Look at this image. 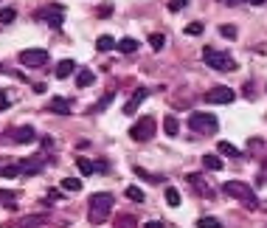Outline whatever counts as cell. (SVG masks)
<instances>
[{
	"mask_svg": "<svg viewBox=\"0 0 267 228\" xmlns=\"http://www.w3.org/2000/svg\"><path fill=\"white\" fill-rule=\"evenodd\" d=\"M20 161L17 164H6V166H0V178H20Z\"/></svg>",
	"mask_w": 267,
	"mask_h": 228,
	"instance_id": "cell-22",
	"label": "cell"
},
{
	"mask_svg": "<svg viewBox=\"0 0 267 228\" xmlns=\"http://www.w3.org/2000/svg\"><path fill=\"white\" fill-rule=\"evenodd\" d=\"M20 62L28 65V68H40V65L48 62V51H45V48H23Z\"/></svg>",
	"mask_w": 267,
	"mask_h": 228,
	"instance_id": "cell-6",
	"label": "cell"
},
{
	"mask_svg": "<svg viewBox=\"0 0 267 228\" xmlns=\"http://www.w3.org/2000/svg\"><path fill=\"white\" fill-rule=\"evenodd\" d=\"M135 175H138V178H144V181H152V183H163V178L149 175V172H146V169H141V166H135Z\"/></svg>",
	"mask_w": 267,
	"mask_h": 228,
	"instance_id": "cell-31",
	"label": "cell"
},
{
	"mask_svg": "<svg viewBox=\"0 0 267 228\" xmlns=\"http://www.w3.org/2000/svg\"><path fill=\"white\" fill-rule=\"evenodd\" d=\"M20 175L23 178H28V175H37L40 169H45V158L43 155H34V158H26V161H20Z\"/></svg>",
	"mask_w": 267,
	"mask_h": 228,
	"instance_id": "cell-10",
	"label": "cell"
},
{
	"mask_svg": "<svg viewBox=\"0 0 267 228\" xmlns=\"http://www.w3.org/2000/svg\"><path fill=\"white\" fill-rule=\"evenodd\" d=\"M197 228H222V223H219L217 217H200L197 220Z\"/></svg>",
	"mask_w": 267,
	"mask_h": 228,
	"instance_id": "cell-29",
	"label": "cell"
},
{
	"mask_svg": "<svg viewBox=\"0 0 267 228\" xmlns=\"http://www.w3.org/2000/svg\"><path fill=\"white\" fill-rule=\"evenodd\" d=\"M217 149H219L222 155H228V158H242V152L234 147V144H228V141H219V144H217Z\"/></svg>",
	"mask_w": 267,
	"mask_h": 228,
	"instance_id": "cell-21",
	"label": "cell"
},
{
	"mask_svg": "<svg viewBox=\"0 0 267 228\" xmlns=\"http://www.w3.org/2000/svg\"><path fill=\"white\" fill-rule=\"evenodd\" d=\"M76 166H79L82 175H96V172H102V169H99V164H93V161H87V158H79V161H76Z\"/></svg>",
	"mask_w": 267,
	"mask_h": 228,
	"instance_id": "cell-17",
	"label": "cell"
},
{
	"mask_svg": "<svg viewBox=\"0 0 267 228\" xmlns=\"http://www.w3.org/2000/svg\"><path fill=\"white\" fill-rule=\"evenodd\" d=\"M203 23H188V26H186V34H188V37H200V34H203Z\"/></svg>",
	"mask_w": 267,
	"mask_h": 228,
	"instance_id": "cell-32",
	"label": "cell"
},
{
	"mask_svg": "<svg viewBox=\"0 0 267 228\" xmlns=\"http://www.w3.org/2000/svg\"><path fill=\"white\" fill-rule=\"evenodd\" d=\"M73 71H76V62H73V59H62V62L56 65V79H68Z\"/></svg>",
	"mask_w": 267,
	"mask_h": 228,
	"instance_id": "cell-15",
	"label": "cell"
},
{
	"mask_svg": "<svg viewBox=\"0 0 267 228\" xmlns=\"http://www.w3.org/2000/svg\"><path fill=\"white\" fill-rule=\"evenodd\" d=\"M14 17H17V11L14 9H0V23H14Z\"/></svg>",
	"mask_w": 267,
	"mask_h": 228,
	"instance_id": "cell-34",
	"label": "cell"
},
{
	"mask_svg": "<svg viewBox=\"0 0 267 228\" xmlns=\"http://www.w3.org/2000/svg\"><path fill=\"white\" fill-rule=\"evenodd\" d=\"M127 197H129L132 203H144V191H141L138 186H129V189H127Z\"/></svg>",
	"mask_w": 267,
	"mask_h": 228,
	"instance_id": "cell-30",
	"label": "cell"
},
{
	"mask_svg": "<svg viewBox=\"0 0 267 228\" xmlns=\"http://www.w3.org/2000/svg\"><path fill=\"white\" fill-rule=\"evenodd\" d=\"M116 48H118L121 54H135L141 45H138V40H132V37H124V40H118V43H116Z\"/></svg>",
	"mask_w": 267,
	"mask_h": 228,
	"instance_id": "cell-16",
	"label": "cell"
},
{
	"mask_svg": "<svg viewBox=\"0 0 267 228\" xmlns=\"http://www.w3.org/2000/svg\"><path fill=\"white\" fill-rule=\"evenodd\" d=\"M149 45L155 48V51H160V48L166 45V37H163V34H149Z\"/></svg>",
	"mask_w": 267,
	"mask_h": 228,
	"instance_id": "cell-33",
	"label": "cell"
},
{
	"mask_svg": "<svg viewBox=\"0 0 267 228\" xmlns=\"http://www.w3.org/2000/svg\"><path fill=\"white\" fill-rule=\"evenodd\" d=\"M144 228H166L163 223H160V220H149V223H146Z\"/></svg>",
	"mask_w": 267,
	"mask_h": 228,
	"instance_id": "cell-38",
	"label": "cell"
},
{
	"mask_svg": "<svg viewBox=\"0 0 267 228\" xmlns=\"http://www.w3.org/2000/svg\"><path fill=\"white\" fill-rule=\"evenodd\" d=\"M259 178H262V181H267V158H264V166H262V175H259Z\"/></svg>",
	"mask_w": 267,
	"mask_h": 228,
	"instance_id": "cell-40",
	"label": "cell"
},
{
	"mask_svg": "<svg viewBox=\"0 0 267 228\" xmlns=\"http://www.w3.org/2000/svg\"><path fill=\"white\" fill-rule=\"evenodd\" d=\"M93 82H96V74H93V71H79V74H76V85L79 87H90Z\"/></svg>",
	"mask_w": 267,
	"mask_h": 228,
	"instance_id": "cell-18",
	"label": "cell"
},
{
	"mask_svg": "<svg viewBox=\"0 0 267 228\" xmlns=\"http://www.w3.org/2000/svg\"><path fill=\"white\" fill-rule=\"evenodd\" d=\"M219 34H222L225 40H236V37H239V31H236V26H231V23H225V26H219Z\"/></svg>",
	"mask_w": 267,
	"mask_h": 228,
	"instance_id": "cell-27",
	"label": "cell"
},
{
	"mask_svg": "<svg viewBox=\"0 0 267 228\" xmlns=\"http://www.w3.org/2000/svg\"><path fill=\"white\" fill-rule=\"evenodd\" d=\"M186 3H188V0H169V11H180V9H186Z\"/></svg>",
	"mask_w": 267,
	"mask_h": 228,
	"instance_id": "cell-36",
	"label": "cell"
},
{
	"mask_svg": "<svg viewBox=\"0 0 267 228\" xmlns=\"http://www.w3.org/2000/svg\"><path fill=\"white\" fill-rule=\"evenodd\" d=\"M146 96H149V91H146V87H138V91L132 93V99L127 101V104H124V113H127V116H132L135 110H138L141 104H144V99Z\"/></svg>",
	"mask_w": 267,
	"mask_h": 228,
	"instance_id": "cell-11",
	"label": "cell"
},
{
	"mask_svg": "<svg viewBox=\"0 0 267 228\" xmlns=\"http://www.w3.org/2000/svg\"><path fill=\"white\" fill-rule=\"evenodd\" d=\"M247 3H251V6H264L267 0H247Z\"/></svg>",
	"mask_w": 267,
	"mask_h": 228,
	"instance_id": "cell-42",
	"label": "cell"
},
{
	"mask_svg": "<svg viewBox=\"0 0 267 228\" xmlns=\"http://www.w3.org/2000/svg\"><path fill=\"white\" fill-rule=\"evenodd\" d=\"M11 107V99H9V91H0V110Z\"/></svg>",
	"mask_w": 267,
	"mask_h": 228,
	"instance_id": "cell-37",
	"label": "cell"
},
{
	"mask_svg": "<svg viewBox=\"0 0 267 228\" xmlns=\"http://www.w3.org/2000/svg\"><path fill=\"white\" fill-rule=\"evenodd\" d=\"M112 48H116V40L110 37V34H102V37L96 40V51H112Z\"/></svg>",
	"mask_w": 267,
	"mask_h": 228,
	"instance_id": "cell-23",
	"label": "cell"
},
{
	"mask_svg": "<svg viewBox=\"0 0 267 228\" xmlns=\"http://www.w3.org/2000/svg\"><path fill=\"white\" fill-rule=\"evenodd\" d=\"M116 99V93H104L102 96V101H99V104H93V107H87V116H90V113H102V110H107V107H110V101Z\"/></svg>",
	"mask_w": 267,
	"mask_h": 228,
	"instance_id": "cell-20",
	"label": "cell"
},
{
	"mask_svg": "<svg viewBox=\"0 0 267 228\" xmlns=\"http://www.w3.org/2000/svg\"><path fill=\"white\" fill-rule=\"evenodd\" d=\"M40 17H43L45 23H48L51 28H62V17H65V6H59V3H51V6H45L43 11H40Z\"/></svg>",
	"mask_w": 267,
	"mask_h": 228,
	"instance_id": "cell-8",
	"label": "cell"
},
{
	"mask_svg": "<svg viewBox=\"0 0 267 228\" xmlns=\"http://www.w3.org/2000/svg\"><path fill=\"white\" fill-rule=\"evenodd\" d=\"M45 220H48V214H26V217L9 223V228H40L45 225Z\"/></svg>",
	"mask_w": 267,
	"mask_h": 228,
	"instance_id": "cell-9",
	"label": "cell"
},
{
	"mask_svg": "<svg viewBox=\"0 0 267 228\" xmlns=\"http://www.w3.org/2000/svg\"><path fill=\"white\" fill-rule=\"evenodd\" d=\"M163 133L166 135H177V133H180V124H177L175 116H166L163 118Z\"/></svg>",
	"mask_w": 267,
	"mask_h": 228,
	"instance_id": "cell-24",
	"label": "cell"
},
{
	"mask_svg": "<svg viewBox=\"0 0 267 228\" xmlns=\"http://www.w3.org/2000/svg\"><path fill=\"white\" fill-rule=\"evenodd\" d=\"M59 186H62V189H65V191H79V189H82V183H79V178H65V181H62V183H59Z\"/></svg>",
	"mask_w": 267,
	"mask_h": 228,
	"instance_id": "cell-28",
	"label": "cell"
},
{
	"mask_svg": "<svg viewBox=\"0 0 267 228\" xmlns=\"http://www.w3.org/2000/svg\"><path fill=\"white\" fill-rule=\"evenodd\" d=\"M112 228H138V223H135L132 214H118L116 223H112Z\"/></svg>",
	"mask_w": 267,
	"mask_h": 228,
	"instance_id": "cell-19",
	"label": "cell"
},
{
	"mask_svg": "<svg viewBox=\"0 0 267 228\" xmlns=\"http://www.w3.org/2000/svg\"><path fill=\"white\" fill-rule=\"evenodd\" d=\"M45 110H48V113H59V116H70V101L56 96V99H51L48 104H45Z\"/></svg>",
	"mask_w": 267,
	"mask_h": 228,
	"instance_id": "cell-14",
	"label": "cell"
},
{
	"mask_svg": "<svg viewBox=\"0 0 267 228\" xmlns=\"http://www.w3.org/2000/svg\"><path fill=\"white\" fill-rule=\"evenodd\" d=\"M188 127L194 130V133H203V135H214L219 130V121L217 116H211V113H192L188 116Z\"/></svg>",
	"mask_w": 267,
	"mask_h": 228,
	"instance_id": "cell-4",
	"label": "cell"
},
{
	"mask_svg": "<svg viewBox=\"0 0 267 228\" xmlns=\"http://www.w3.org/2000/svg\"><path fill=\"white\" fill-rule=\"evenodd\" d=\"M9 138L14 144H31L34 138H37V133H34V127H17V130H11Z\"/></svg>",
	"mask_w": 267,
	"mask_h": 228,
	"instance_id": "cell-12",
	"label": "cell"
},
{
	"mask_svg": "<svg viewBox=\"0 0 267 228\" xmlns=\"http://www.w3.org/2000/svg\"><path fill=\"white\" fill-rule=\"evenodd\" d=\"M188 183H192V189L197 191V195H203V197H211L214 195V191L208 189V183H205V178L197 175V172H192V175H188Z\"/></svg>",
	"mask_w": 267,
	"mask_h": 228,
	"instance_id": "cell-13",
	"label": "cell"
},
{
	"mask_svg": "<svg viewBox=\"0 0 267 228\" xmlns=\"http://www.w3.org/2000/svg\"><path fill=\"white\" fill-rule=\"evenodd\" d=\"M203 166H205V169H211V172H219V169H222V161H219L217 155H203Z\"/></svg>",
	"mask_w": 267,
	"mask_h": 228,
	"instance_id": "cell-25",
	"label": "cell"
},
{
	"mask_svg": "<svg viewBox=\"0 0 267 228\" xmlns=\"http://www.w3.org/2000/svg\"><path fill=\"white\" fill-rule=\"evenodd\" d=\"M203 62L214 71H222V74H234L236 71V59L225 51H217V48H203Z\"/></svg>",
	"mask_w": 267,
	"mask_h": 228,
	"instance_id": "cell-3",
	"label": "cell"
},
{
	"mask_svg": "<svg viewBox=\"0 0 267 228\" xmlns=\"http://www.w3.org/2000/svg\"><path fill=\"white\" fill-rule=\"evenodd\" d=\"M239 3H245V0H225V6H239Z\"/></svg>",
	"mask_w": 267,
	"mask_h": 228,
	"instance_id": "cell-41",
	"label": "cell"
},
{
	"mask_svg": "<svg viewBox=\"0 0 267 228\" xmlns=\"http://www.w3.org/2000/svg\"><path fill=\"white\" fill-rule=\"evenodd\" d=\"M203 99L208 101V104H231V101L236 99V93L231 91V87H225V85H217V87H211Z\"/></svg>",
	"mask_w": 267,
	"mask_h": 228,
	"instance_id": "cell-7",
	"label": "cell"
},
{
	"mask_svg": "<svg viewBox=\"0 0 267 228\" xmlns=\"http://www.w3.org/2000/svg\"><path fill=\"white\" fill-rule=\"evenodd\" d=\"M155 130H158V121L152 116H141L138 121H135V127L129 130V138L138 144H146L149 138H155Z\"/></svg>",
	"mask_w": 267,
	"mask_h": 228,
	"instance_id": "cell-5",
	"label": "cell"
},
{
	"mask_svg": "<svg viewBox=\"0 0 267 228\" xmlns=\"http://www.w3.org/2000/svg\"><path fill=\"white\" fill-rule=\"evenodd\" d=\"M166 203H169V206H180V191L175 189V186H166Z\"/></svg>",
	"mask_w": 267,
	"mask_h": 228,
	"instance_id": "cell-26",
	"label": "cell"
},
{
	"mask_svg": "<svg viewBox=\"0 0 267 228\" xmlns=\"http://www.w3.org/2000/svg\"><path fill=\"white\" fill-rule=\"evenodd\" d=\"M222 191L228 197H234V200L245 203L251 212H253V208H259V197H256V191H253V186H247L242 181H228V183H222Z\"/></svg>",
	"mask_w": 267,
	"mask_h": 228,
	"instance_id": "cell-2",
	"label": "cell"
},
{
	"mask_svg": "<svg viewBox=\"0 0 267 228\" xmlns=\"http://www.w3.org/2000/svg\"><path fill=\"white\" fill-rule=\"evenodd\" d=\"M112 206H116V197H112L110 191H96V195H90V203H87V220H90V225L107 223Z\"/></svg>",
	"mask_w": 267,
	"mask_h": 228,
	"instance_id": "cell-1",
	"label": "cell"
},
{
	"mask_svg": "<svg viewBox=\"0 0 267 228\" xmlns=\"http://www.w3.org/2000/svg\"><path fill=\"white\" fill-rule=\"evenodd\" d=\"M40 144H43V149H51V147H53V141H51L48 135H45V138H43V141H40Z\"/></svg>",
	"mask_w": 267,
	"mask_h": 228,
	"instance_id": "cell-39",
	"label": "cell"
},
{
	"mask_svg": "<svg viewBox=\"0 0 267 228\" xmlns=\"http://www.w3.org/2000/svg\"><path fill=\"white\" fill-rule=\"evenodd\" d=\"M17 197H20L17 191H6V189H0V200H3V203H14Z\"/></svg>",
	"mask_w": 267,
	"mask_h": 228,
	"instance_id": "cell-35",
	"label": "cell"
}]
</instances>
